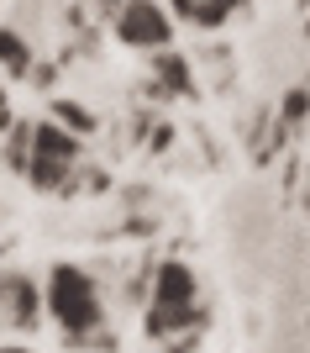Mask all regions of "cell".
<instances>
[{"label":"cell","instance_id":"6da1fadb","mask_svg":"<svg viewBox=\"0 0 310 353\" xmlns=\"http://www.w3.org/2000/svg\"><path fill=\"white\" fill-rule=\"evenodd\" d=\"M190 322H200V280L184 259H163L148 285V332L168 338V332H184Z\"/></svg>","mask_w":310,"mask_h":353},{"label":"cell","instance_id":"7a4b0ae2","mask_svg":"<svg viewBox=\"0 0 310 353\" xmlns=\"http://www.w3.org/2000/svg\"><path fill=\"white\" fill-rule=\"evenodd\" d=\"M43 311L69 338H79V332H95V327H100L105 301H100V285L89 280L85 269L53 264V274H47V285H43Z\"/></svg>","mask_w":310,"mask_h":353},{"label":"cell","instance_id":"3957f363","mask_svg":"<svg viewBox=\"0 0 310 353\" xmlns=\"http://www.w3.org/2000/svg\"><path fill=\"white\" fill-rule=\"evenodd\" d=\"M116 37L126 48H148V53H158V48L174 43V21L163 16L158 0H121L116 11Z\"/></svg>","mask_w":310,"mask_h":353},{"label":"cell","instance_id":"277c9868","mask_svg":"<svg viewBox=\"0 0 310 353\" xmlns=\"http://www.w3.org/2000/svg\"><path fill=\"white\" fill-rule=\"evenodd\" d=\"M0 322H11L16 332L43 322V290L27 274H0Z\"/></svg>","mask_w":310,"mask_h":353},{"label":"cell","instance_id":"5b68a950","mask_svg":"<svg viewBox=\"0 0 310 353\" xmlns=\"http://www.w3.org/2000/svg\"><path fill=\"white\" fill-rule=\"evenodd\" d=\"M153 90H158V95H200L190 59H179L174 48H158V53H153Z\"/></svg>","mask_w":310,"mask_h":353},{"label":"cell","instance_id":"8992f818","mask_svg":"<svg viewBox=\"0 0 310 353\" xmlns=\"http://www.w3.org/2000/svg\"><path fill=\"white\" fill-rule=\"evenodd\" d=\"M0 69L11 74V79H27V74L37 69L27 37H21V32H11V27H0Z\"/></svg>","mask_w":310,"mask_h":353},{"label":"cell","instance_id":"52a82bcc","mask_svg":"<svg viewBox=\"0 0 310 353\" xmlns=\"http://www.w3.org/2000/svg\"><path fill=\"white\" fill-rule=\"evenodd\" d=\"M47 121H58L63 132H74V137L95 132V117H89L85 105H74V101H63V95H58V101H53V105H47Z\"/></svg>","mask_w":310,"mask_h":353},{"label":"cell","instance_id":"ba28073f","mask_svg":"<svg viewBox=\"0 0 310 353\" xmlns=\"http://www.w3.org/2000/svg\"><path fill=\"white\" fill-rule=\"evenodd\" d=\"M310 117V90L295 85L289 95H284V111H279V132H289V127H300V121Z\"/></svg>","mask_w":310,"mask_h":353},{"label":"cell","instance_id":"9c48e42d","mask_svg":"<svg viewBox=\"0 0 310 353\" xmlns=\"http://www.w3.org/2000/svg\"><path fill=\"white\" fill-rule=\"evenodd\" d=\"M0 353H27V348H0Z\"/></svg>","mask_w":310,"mask_h":353},{"label":"cell","instance_id":"30bf717a","mask_svg":"<svg viewBox=\"0 0 310 353\" xmlns=\"http://www.w3.org/2000/svg\"><path fill=\"white\" fill-rule=\"evenodd\" d=\"M100 6H121V0H100Z\"/></svg>","mask_w":310,"mask_h":353},{"label":"cell","instance_id":"8fae6325","mask_svg":"<svg viewBox=\"0 0 310 353\" xmlns=\"http://www.w3.org/2000/svg\"><path fill=\"white\" fill-rule=\"evenodd\" d=\"M305 27H310V21H305Z\"/></svg>","mask_w":310,"mask_h":353}]
</instances>
